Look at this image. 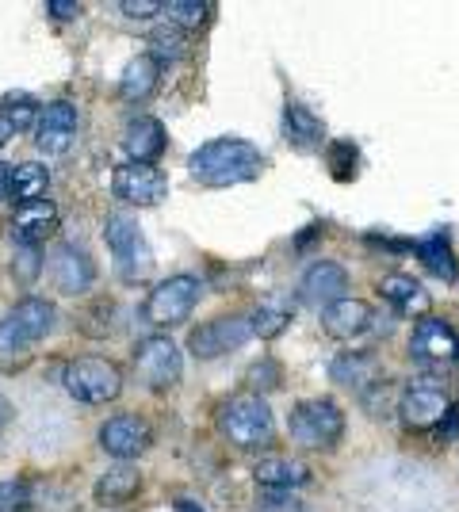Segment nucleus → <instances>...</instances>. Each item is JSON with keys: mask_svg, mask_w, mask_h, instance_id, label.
Segmentation results:
<instances>
[{"mask_svg": "<svg viewBox=\"0 0 459 512\" xmlns=\"http://www.w3.org/2000/svg\"><path fill=\"white\" fill-rule=\"evenodd\" d=\"M188 172L203 188H230L261 176L264 153L245 138H215L188 157Z\"/></svg>", "mask_w": 459, "mask_h": 512, "instance_id": "nucleus-1", "label": "nucleus"}, {"mask_svg": "<svg viewBox=\"0 0 459 512\" xmlns=\"http://www.w3.org/2000/svg\"><path fill=\"white\" fill-rule=\"evenodd\" d=\"M219 428L222 436L230 444H238V448H261V444L272 440L276 421H272V409H268L264 398H257V394H238V398L222 402Z\"/></svg>", "mask_w": 459, "mask_h": 512, "instance_id": "nucleus-2", "label": "nucleus"}, {"mask_svg": "<svg viewBox=\"0 0 459 512\" xmlns=\"http://www.w3.org/2000/svg\"><path fill=\"white\" fill-rule=\"evenodd\" d=\"M62 386H66L69 398H77L85 406H108V402H115L123 394V371L111 360L85 356V360L66 363Z\"/></svg>", "mask_w": 459, "mask_h": 512, "instance_id": "nucleus-3", "label": "nucleus"}, {"mask_svg": "<svg viewBox=\"0 0 459 512\" xmlns=\"http://www.w3.org/2000/svg\"><path fill=\"white\" fill-rule=\"evenodd\" d=\"M287 428H291V440L299 448L322 451V448H333L341 440L345 413H341L337 402H329V398H306V402H299V406L291 409Z\"/></svg>", "mask_w": 459, "mask_h": 512, "instance_id": "nucleus-4", "label": "nucleus"}, {"mask_svg": "<svg viewBox=\"0 0 459 512\" xmlns=\"http://www.w3.org/2000/svg\"><path fill=\"white\" fill-rule=\"evenodd\" d=\"M199 279L196 276H169L161 279L150 291V299L142 306V321L153 325V329H173V325H184L192 318L199 302Z\"/></svg>", "mask_w": 459, "mask_h": 512, "instance_id": "nucleus-5", "label": "nucleus"}, {"mask_svg": "<svg viewBox=\"0 0 459 512\" xmlns=\"http://www.w3.org/2000/svg\"><path fill=\"white\" fill-rule=\"evenodd\" d=\"M104 241H108L111 256H115V268L127 283H138L150 272V249L142 241V230L127 211H115L104 218Z\"/></svg>", "mask_w": 459, "mask_h": 512, "instance_id": "nucleus-6", "label": "nucleus"}, {"mask_svg": "<svg viewBox=\"0 0 459 512\" xmlns=\"http://www.w3.org/2000/svg\"><path fill=\"white\" fill-rule=\"evenodd\" d=\"M398 413H402V425L425 432V428H437L440 421L452 417V398L437 379H417L402 390L398 398Z\"/></svg>", "mask_w": 459, "mask_h": 512, "instance_id": "nucleus-7", "label": "nucleus"}, {"mask_svg": "<svg viewBox=\"0 0 459 512\" xmlns=\"http://www.w3.org/2000/svg\"><path fill=\"white\" fill-rule=\"evenodd\" d=\"M134 371L150 390H173L180 383V348L169 337H146L134 348Z\"/></svg>", "mask_w": 459, "mask_h": 512, "instance_id": "nucleus-8", "label": "nucleus"}, {"mask_svg": "<svg viewBox=\"0 0 459 512\" xmlns=\"http://www.w3.org/2000/svg\"><path fill=\"white\" fill-rule=\"evenodd\" d=\"M111 192L127 207H157L169 195V180L153 165H119L111 176Z\"/></svg>", "mask_w": 459, "mask_h": 512, "instance_id": "nucleus-9", "label": "nucleus"}, {"mask_svg": "<svg viewBox=\"0 0 459 512\" xmlns=\"http://www.w3.org/2000/svg\"><path fill=\"white\" fill-rule=\"evenodd\" d=\"M410 360L421 367H448L459 360V337L452 325L437 318H421L410 337Z\"/></svg>", "mask_w": 459, "mask_h": 512, "instance_id": "nucleus-10", "label": "nucleus"}, {"mask_svg": "<svg viewBox=\"0 0 459 512\" xmlns=\"http://www.w3.org/2000/svg\"><path fill=\"white\" fill-rule=\"evenodd\" d=\"M249 337H253L249 318H215L203 321L196 333L188 337V348H192L196 360H215V356H226V352L241 348Z\"/></svg>", "mask_w": 459, "mask_h": 512, "instance_id": "nucleus-11", "label": "nucleus"}, {"mask_svg": "<svg viewBox=\"0 0 459 512\" xmlns=\"http://www.w3.org/2000/svg\"><path fill=\"white\" fill-rule=\"evenodd\" d=\"M150 440V425L142 417H134V413H119V417L104 421V428H100V448L108 451L111 459H119V463L138 459L142 451L150 448Z\"/></svg>", "mask_w": 459, "mask_h": 512, "instance_id": "nucleus-12", "label": "nucleus"}, {"mask_svg": "<svg viewBox=\"0 0 459 512\" xmlns=\"http://www.w3.org/2000/svg\"><path fill=\"white\" fill-rule=\"evenodd\" d=\"M73 138H77V107L69 100L46 104L39 123H35V146L50 153V157H58V153H66L73 146Z\"/></svg>", "mask_w": 459, "mask_h": 512, "instance_id": "nucleus-13", "label": "nucleus"}, {"mask_svg": "<svg viewBox=\"0 0 459 512\" xmlns=\"http://www.w3.org/2000/svg\"><path fill=\"white\" fill-rule=\"evenodd\" d=\"M50 279H54V287H58L62 295L77 299V295H85L88 287H92L96 264L88 260L85 249H77V245H58L54 256H50Z\"/></svg>", "mask_w": 459, "mask_h": 512, "instance_id": "nucleus-14", "label": "nucleus"}, {"mask_svg": "<svg viewBox=\"0 0 459 512\" xmlns=\"http://www.w3.org/2000/svg\"><path fill=\"white\" fill-rule=\"evenodd\" d=\"M345 291H349V272L341 264H333V260L310 264L303 283H299V295H303L306 306H322V310L345 299Z\"/></svg>", "mask_w": 459, "mask_h": 512, "instance_id": "nucleus-15", "label": "nucleus"}, {"mask_svg": "<svg viewBox=\"0 0 459 512\" xmlns=\"http://www.w3.org/2000/svg\"><path fill=\"white\" fill-rule=\"evenodd\" d=\"M322 329L333 341H352V337L372 329V306L364 299H349L345 295L341 302H333V306L322 310Z\"/></svg>", "mask_w": 459, "mask_h": 512, "instance_id": "nucleus-16", "label": "nucleus"}, {"mask_svg": "<svg viewBox=\"0 0 459 512\" xmlns=\"http://www.w3.org/2000/svg\"><path fill=\"white\" fill-rule=\"evenodd\" d=\"M12 241L16 245H39L46 237L58 230V207L50 199H39V203H23L12 214Z\"/></svg>", "mask_w": 459, "mask_h": 512, "instance_id": "nucleus-17", "label": "nucleus"}, {"mask_svg": "<svg viewBox=\"0 0 459 512\" xmlns=\"http://www.w3.org/2000/svg\"><path fill=\"white\" fill-rule=\"evenodd\" d=\"M253 478H257V486H264L268 493H291L306 486L310 482V467L299 463V459H284V455H268L257 463L253 470Z\"/></svg>", "mask_w": 459, "mask_h": 512, "instance_id": "nucleus-18", "label": "nucleus"}, {"mask_svg": "<svg viewBox=\"0 0 459 512\" xmlns=\"http://www.w3.org/2000/svg\"><path fill=\"white\" fill-rule=\"evenodd\" d=\"M123 146L131 153V165H153L165 153V127L150 115H138V119L127 123Z\"/></svg>", "mask_w": 459, "mask_h": 512, "instance_id": "nucleus-19", "label": "nucleus"}, {"mask_svg": "<svg viewBox=\"0 0 459 512\" xmlns=\"http://www.w3.org/2000/svg\"><path fill=\"white\" fill-rule=\"evenodd\" d=\"M329 375H333V383L341 386H356V390H368V386H379L383 379V367L375 360L372 352H345V356H337L333 367H329Z\"/></svg>", "mask_w": 459, "mask_h": 512, "instance_id": "nucleus-20", "label": "nucleus"}, {"mask_svg": "<svg viewBox=\"0 0 459 512\" xmlns=\"http://www.w3.org/2000/svg\"><path fill=\"white\" fill-rule=\"evenodd\" d=\"M379 295L391 302L402 318H425L429 314V291H421V283L410 276H387L379 283Z\"/></svg>", "mask_w": 459, "mask_h": 512, "instance_id": "nucleus-21", "label": "nucleus"}, {"mask_svg": "<svg viewBox=\"0 0 459 512\" xmlns=\"http://www.w3.org/2000/svg\"><path fill=\"white\" fill-rule=\"evenodd\" d=\"M8 318L20 325L23 333L31 337V344H39L54 329V321H58V310H54V302L39 299V295H27L20 299L12 310H8Z\"/></svg>", "mask_w": 459, "mask_h": 512, "instance_id": "nucleus-22", "label": "nucleus"}, {"mask_svg": "<svg viewBox=\"0 0 459 512\" xmlns=\"http://www.w3.org/2000/svg\"><path fill=\"white\" fill-rule=\"evenodd\" d=\"M284 130H287V142H291L299 153H314L326 146V127H322L303 104H287Z\"/></svg>", "mask_w": 459, "mask_h": 512, "instance_id": "nucleus-23", "label": "nucleus"}, {"mask_svg": "<svg viewBox=\"0 0 459 512\" xmlns=\"http://www.w3.org/2000/svg\"><path fill=\"white\" fill-rule=\"evenodd\" d=\"M31 337L23 333L20 325L12 318L0 321V371L4 375H16V371H23L27 363H31Z\"/></svg>", "mask_w": 459, "mask_h": 512, "instance_id": "nucleus-24", "label": "nucleus"}, {"mask_svg": "<svg viewBox=\"0 0 459 512\" xmlns=\"http://www.w3.org/2000/svg\"><path fill=\"white\" fill-rule=\"evenodd\" d=\"M157 77H161V65L153 62L150 54H138L134 62H127L123 69V77H119V92H123V100H146L153 88H157Z\"/></svg>", "mask_w": 459, "mask_h": 512, "instance_id": "nucleus-25", "label": "nucleus"}, {"mask_svg": "<svg viewBox=\"0 0 459 512\" xmlns=\"http://www.w3.org/2000/svg\"><path fill=\"white\" fill-rule=\"evenodd\" d=\"M138 490H142V474L134 467H127V463H119V467H111L96 482V501L100 505H127Z\"/></svg>", "mask_w": 459, "mask_h": 512, "instance_id": "nucleus-26", "label": "nucleus"}, {"mask_svg": "<svg viewBox=\"0 0 459 512\" xmlns=\"http://www.w3.org/2000/svg\"><path fill=\"white\" fill-rule=\"evenodd\" d=\"M46 188H50V172H46V165L27 161V165H20V169L12 172V192H8V199H12L16 207H23V203H39V199L46 195Z\"/></svg>", "mask_w": 459, "mask_h": 512, "instance_id": "nucleus-27", "label": "nucleus"}, {"mask_svg": "<svg viewBox=\"0 0 459 512\" xmlns=\"http://www.w3.org/2000/svg\"><path fill=\"white\" fill-rule=\"evenodd\" d=\"M417 256L425 260V268L433 272V276H440V279H452L459 276V264H456V253H452V245L444 241V234H437V237H425V241H417Z\"/></svg>", "mask_w": 459, "mask_h": 512, "instance_id": "nucleus-28", "label": "nucleus"}, {"mask_svg": "<svg viewBox=\"0 0 459 512\" xmlns=\"http://www.w3.org/2000/svg\"><path fill=\"white\" fill-rule=\"evenodd\" d=\"M161 12L169 16V27H176V31H196L211 16V4H203V0H169V4H161Z\"/></svg>", "mask_w": 459, "mask_h": 512, "instance_id": "nucleus-29", "label": "nucleus"}, {"mask_svg": "<svg viewBox=\"0 0 459 512\" xmlns=\"http://www.w3.org/2000/svg\"><path fill=\"white\" fill-rule=\"evenodd\" d=\"M43 276V253L39 245H16V260H12V279L31 287L35 279Z\"/></svg>", "mask_w": 459, "mask_h": 512, "instance_id": "nucleus-30", "label": "nucleus"}, {"mask_svg": "<svg viewBox=\"0 0 459 512\" xmlns=\"http://www.w3.org/2000/svg\"><path fill=\"white\" fill-rule=\"evenodd\" d=\"M150 46H153V62H176V58H184V35L176 31V27H161V31H153L150 35Z\"/></svg>", "mask_w": 459, "mask_h": 512, "instance_id": "nucleus-31", "label": "nucleus"}, {"mask_svg": "<svg viewBox=\"0 0 459 512\" xmlns=\"http://www.w3.org/2000/svg\"><path fill=\"white\" fill-rule=\"evenodd\" d=\"M287 310H276V306H261L253 318H249V329H253V337H261V341H272V337H280L287 329Z\"/></svg>", "mask_w": 459, "mask_h": 512, "instance_id": "nucleus-32", "label": "nucleus"}, {"mask_svg": "<svg viewBox=\"0 0 459 512\" xmlns=\"http://www.w3.org/2000/svg\"><path fill=\"white\" fill-rule=\"evenodd\" d=\"M0 115L12 123V130H16V134H23V130L35 127V100H27V96H8Z\"/></svg>", "mask_w": 459, "mask_h": 512, "instance_id": "nucleus-33", "label": "nucleus"}, {"mask_svg": "<svg viewBox=\"0 0 459 512\" xmlns=\"http://www.w3.org/2000/svg\"><path fill=\"white\" fill-rule=\"evenodd\" d=\"M27 509H31V490H27V482H16V478L0 482V512H27Z\"/></svg>", "mask_w": 459, "mask_h": 512, "instance_id": "nucleus-34", "label": "nucleus"}, {"mask_svg": "<svg viewBox=\"0 0 459 512\" xmlns=\"http://www.w3.org/2000/svg\"><path fill=\"white\" fill-rule=\"evenodd\" d=\"M329 165H333L337 180H349V176H356V150L349 142H333L329 146Z\"/></svg>", "mask_w": 459, "mask_h": 512, "instance_id": "nucleus-35", "label": "nucleus"}, {"mask_svg": "<svg viewBox=\"0 0 459 512\" xmlns=\"http://www.w3.org/2000/svg\"><path fill=\"white\" fill-rule=\"evenodd\" d=\"M119 12H123V16H131V20H150V16L161 12V4H157V0H123V4H119Z\"/></svg>", "mask_w": 459, "mask_h": 512, "instance_id": "nucleus-36", "label": "nucleus"}, {"mask_svg": "<svg viewBox=\"0 0 459 512\" xmlns=\"http://www.w3.org/2000/svg\"><path fill=\"white\" fill-rule=\"evenodd\" d=\"M257 512H303V505L291 493H272V497H264Z\"/></svg>", "mask_w": 459, "mask_h": 512, "instance_id": "nucleus-37", "label": "nucleus"}, {"mask_svg": "<svg viewBox=\"0 0 459 512\" xmlns=\"http://www.w3.org/2000/svg\"><path fill=\"white\" fill-rule=\"evenodd\" d=\"M46 12L54 20H77L81 16V4L77 0H46Z\"/></svg>", "mask_w": 459, "mask_h": 512, "instance_id": "nucleus-38", "label": "nucleus"}, {"mask_svg": "<svg viewBox=\"0 0 459 512\" xmlns=\"http://www.w3.org/2000/svg\"><path fill=\"white\" fill-rule=\"evenodd\" d=\"M8 192H12V165L0 161V203L8 199Z\"/></svg>", "mask_w": 459, "mask_h": 512, "instance_id": "nucleus-39", "label": "nucleus"}, {"mask_svg": "<svg viewBox=\"0 0 459 512\" xmlns=\"http://www.w3.org/2000/svg\"><path fill=\"white\" fill-rule=\"evenodd\" d=\"M12 134H16V130H12V123L0 115V146H8V138H12Z\"/></svg>", "mask_w": 459, "mask_h": 512, "instance_id": "nucleus-40", "label": "nucleus"}, {"mask_svg": "<svg viewBox=\"0 0 459 512\" xmlns=\"http://www.w3.org/2000/svg\"><path fill=\"white\" fill-rule=\"evenodd\" d=\"M8 413H12V409H8V402H4V398H0V425H4V421H8Z\"/></svg>", "mask_w": 459, "mask_h": 512, "instance_id": "nucleus-41", "label": "nucleus"}]
</instances>
